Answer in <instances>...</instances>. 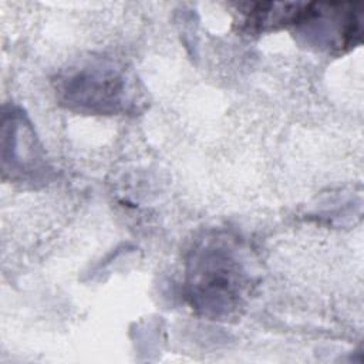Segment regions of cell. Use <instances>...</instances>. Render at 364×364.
Wrapping results in <instances>:
<instances>
[{"mask_svg":"<svg viewBox=\"0 0 364 364\" xmlns=\"http://www.w3.org/2000/svg\"><path fill=\"white\" fill-rule=\"evenodd\" d=\"M250 283L237 249L225 237H209L188 259V299L199 313L225 318L242 306Z\"/></svg>","mask_w":364,"mask_h":364,"instance_id":"1","label":"cell"},{"mask_svg":"<svg viewBox=\"0 0 364 364\" xmlns=\"http://www.w3.org/2000/svg\"><path fill=\"white\" fill-rule=\"evenodd\" d=\"M1 164L3 173L13 181H34L46 169L34 132L18 109L3 114Z\"/></svg>","mask_w":364,"mask_h":364,"instance_id":"4","label":"cell"},{"mask_svg":"<svg viewBox=\"0 0 364 364\" xmlns=\"http://www.w3.org/2000/svg\"><path fill=\"white\" fill-rule=\"evenodd\" d=\"M351 3H309L294 23L297 33L318 48H343L353 46L361 37V11Z\"/></svg>","mask_w":364,"mask_h":364,"instance_id":"3","label":"cell"},{"mask_svg":"<svg viewBox=\"0 0 364 364\" xmlns=\"http://www.w3.org/2000/svg\"><path fill=\"white\" fill-rule=\"evenodd\" d=\"M57 94L70 109L112 115L135 105L134 80L117 64L94 58L68 68L57 80Z\"/></svg>","mask_w":364,"mask_h":364,"instance_id":"2","label":"cell"}]
</instances>
